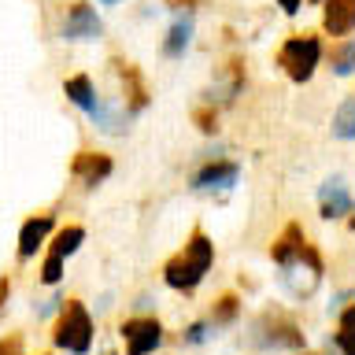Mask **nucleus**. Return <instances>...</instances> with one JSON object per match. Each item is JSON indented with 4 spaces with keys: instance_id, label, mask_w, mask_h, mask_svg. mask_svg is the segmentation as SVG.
I'll return each mask as SVG.
<instances>
[{
    "instance_id": "f257e3e1",
    "label": "nucleus",
    "mask_w": 355,
    "mask_h": 355,
    "mask_svg": "<svg viewBox=\"0 0 355 355\" xmlns=\"http://www.w3.org/2000/svg\"><path fill=\"white\" fill-rule=\"evenodd\" d=\"M244 348L255 352V355H296L307 348V333H304V322H300L288 307L282 304H266L259 307L255 315L248 318L244 326Z\"/></svg>"
},
{
    "instance_id": "f03ea898",
    "label": "nucleus",
    "mask_w": 355,
    "mask_h": 355,
    "mask_svg": "<svg viewBox=\"0 0 355 355\" xmlns=\"http://www.w3.org/2000/svg\"><path fill=\"white\" fill-rule=\"evenodd\" d=\"M215 259H218L215 241H211V233L196 222V226L189 230L185 244L163 263V270H159L163 285L178 296H196L200 285H204V277L215 270Z\"/></svg>"
},
{
    "instance_id": "7ed1b4c3",
    "label": "nucleus",
    "mask_w": 355,
    "mask_h": 355,
    "mask_svg": "<svg viewBox=\"0 0 355 355\" xmlns=\"http://www.w3.org/2000/svg\"><path fill=\"white\" fill-rule=\"evenodd\" d=\"M322 60H326V37L318 30H293L274 52L277 71L293 85H307L322 67Z\"/></svg>"
},
{
    "instance_id": "20e7f679",
    "label": "nucleus",
    "mask_w": 355,
    "mask_h": 355,
    "mask_svg": "<svg viewBox=\"0 0 355 355\" xmlns=\"http://www.w3.org/2000/svg\"><path fill=\"white\" fill-rule=\"evenodd\" d=\"M96 344V322L82 296H67L60 315L52 318V348L63 355H89Z\"/></svg>"
},
{
    "instance_id": "39448f33",
    "label": "nucleus",
    "mask_w": 355,
    "mask_h": 355,
    "mask_svg": "<svg viewBox=\"0 0 355 355\" xmlns=\"http://www.w3.org/2000/svg\"><path fill=\"white\" fill-rule=\"evenodd\" d=\"M274 282L293 304H307V300L322 288V282H326V255H322V248L315 241H307L304 252H300V259L293 266H282V270L274 274Z\"/></svg>"
},
{
    "instance_id": "423d86ee",
    "label": "nucleus",
    "mask_w": 355,
    "mask_h": 355,
    "mask_svg": "<svg viewBox=\"0 0 355 355\" xmlns=\"http://www.w3.org/2000/svg\"><path fill=\"white\" fill-rule=\"evenodd\" d=\"M237 182H241V159H233V155H226L222 148H215L193 166V174H189V193L226 200L233 189H237Z\"/></svg>"
},
{
    "instance_id": "0eeeda50",
    "label": "nucleus",
    "mask_w": 355,
    "mask_h": 355,
    "mask_svg": "<svg viewBox=\"0 0 355 355\" xmlns=\"http://www.w3.org/2000/svg\"><path fill=\"white\" fill-rule=\"evenodd\" d=\"M122 355H159L163 344L171 340L159 315H126L119 322Z\"/></svg>"
},
{
    "instance_id": "6e6552de",
    "label": "nucleus",
    "mask_w": 355,
    "mask_h": 355,
    "mask_svg": "<svg viewBox=\"0 0 355 355\" xmlns=\"http://www.w3.org/2000/svg\"><path fill=\"white\" fill-rule=\"evenodd\" d=\"M244 89H248V71H244V60H241V55H230V60L215 71V82L204 89V100H200V104H211V107L226 111V107H233L241 100Z\"/></svg>"
},
{
    "instance_id": "1a4fd4ad",
    "label": "nucleus",
    "mask_w": 355,
    "mask_h": 355,
    "mask_svg": "<svg viewBox=\"0 0 355 355\" xmlns=\"http://www.w3.org/2000/svg\"><path fill=\"white\" fill-rule=\"evenodd\" d=\"M55 37H63V41H96V37H104V19L96 15V8L89 4V0H71V4H63Z\"/></svg>"
},
{
    "instance_id": "9d476101",
    "label": "nucleus",
    "mask_w": 355,
    "mask_h": 355,
    "mask_svg": "<svg viewBox=\"0 0 355 355\" xmlns=\"http://www.w3.org/2000/svg\"><path fill=\"white\" fill-rule=\"evenodd\" d=\"M111 71H115V78H119V100L130 107V115L137 119L144 107L152 104V93H148V82H144V74H141V67L133 63V60H126V55H111Z\"/></svg>"
},
{
    "instance_id": "9b49d317",
    "label": "nucleus",
    "mask_w": 355,
    "mask_h": 355,
    "mask_svg": "<svg viewBox=\"0 0 355 355\" xmlns=\"http://www.w3.org/2000/svg\"><path fill=\"white\" fill-rule=\"evenodd\" d=\"M60 230V222H55V211H33V215L19 226V244H15V259L19 263H30L33 255H41L49 248L52 233Z\"/></svg>"
},
{
    "instance_id": "f8f14e48",
    "label": "nucleus",
    "mask_w": 355,
    "mask_h": 355,
    "mask_svg": "<svg viewBox=\"0 0 355 355\" xmlns=\"http://www.w3.org/2000/svg\"><path fill=\"white\" fill-rule=\"evenodd\" d=\"M315 200H318V218L322 222H344L348 215H355V193L340 174H329L326 182L318 185Z\"/></svg>"
},
{
    "instance_id": "ddd939ff",
    "label": "nucleus",
    "mask_w": 355,
    "mask_h": 355,
    "mask_svg": "<svg viewBox=\"0 0 355 355\" xmlns=\"http://www.w3.org/2000/svg\"><path fill=\"white\" fill-rule=\"evenodd\" d=\"M115 174V159L100 148H78L74 159H71V178L82 182L85 189H100L107 178Z\"/></svg>"
},
{
    "instance_id": "4468645a",
    "label": "nucleus",
    "mask_w": 355,
    "mask_h": 355,
    "mask_svg": "<svg viewBox=\"0 0 355 355\" xmlns=\"http://www.w3.org/2000/svg\"><path fill=\"white\" fill-rule=\"evenodd\" d=\"M311 237H307V226L300 218H288L285 226H282V233L270 241V263L282 270V266H293L296 259H300V252H304V244H307Z\"/></svg>"
},
{
    "instance_id": "2eb2a0df",
    "label": "nucleus",
    "mask_w": 355,
    "mask_h": 355,
    "mask_svg": "<svg viewBox=\"0 0 355 355\" xmlns=\"http://www.w3.org/2000/svg\"><path fill=\"white\" fill-rule=\"evenodd\" d=\"M318 33L326 41L355 37V0H326V4H322Z\"/></svg>"
},
{
    "instance_id": "dca6fc26",
    "label": "nucleus",
    "mask_w": 355,
    "mask_h": 355,
    "mask_svg": "<svg viewBox=\"0 0 355 355\" xmlns=\"http://www.w3.org/2000/svg\"><path fill=\"white\" fill-rule=\"evenodd\" d=\"M241 315H244V293L241 288H222V293L211 300L204 318H207V326L215 333H226V329H233L241 322Z\"/></svg>"
},
{
    "instance_id": "f3484780",
    "label": "nucleus",
    "mask_w": 355,
    "mask_h": 355,
    "mask_svg": "<svg viewBox=\"0 0 355 355\" xmlns=\"http://www.w3.org/2000/svg\"><path fill=\"white\" fill-rule=\"evenodd\" d=\"M193 30H196L193 11H174L171 26H166V33H163V44H159L163 60H171V63L182 60V55L189 52V44H193Z\"/></svg>"
},
{
    "instance_id": "a211bd4d",
    "label": "nucleus",
    "mask_w": 355,
    "mask_h": 355,
    "mask_svg": "<svg viewBox=\"0 0 355 355\" xmlns=\"http://www.w3.org/2000/svg\"><path fill=\"white\" fill-rule=\"evenodd\" d=\"M333 322H337V329H333V337H326V348L337 355H355V296L333 315Z\"/></svg>"
},
{
    "instance_id": "6ab92c4d",
    "label": "nucleus",
    "mask_w": 355,
    "mask_h": 355,
    "mask_svg": "<svg viewBox=\"0 0 355 355\" xmlns=\"http://www.w3.org/2000/svg\"><path fill=\"white\" fill-rule=\"evenodd\" d=\"M63 93H67V100H71L85 119H93L96 107H100V100H104L96 93V85H93V78H89V74H71L63 82Z\"/></svg>"
},
{
    "instance_id": "aec40b11",
    "label": "nucleus",
    "mask_w": 355,
    "mask_h": 355,
    "mask_svg": "<svg viewBox=\"0 0 355 355\" xmlns=\"http://www.w3.org/2000/svg\"><path fill=\"white\" fill-rule=\"evenodd\" d=\"M333 78H352L355 74V37H340V41H326V60Z\"/></svg>"
},
{
    "instance_id": "412c9836",
    "label": "nucleus",
    "mask_w": 355,
    "mask_h": 355,
    "mask_svg": "<svg viewBox=\"0 0 355 355\" xmlns=\"http://www.w3.org/2000/svg\"><path fill=\"white\" fill-rule=\"evenodd\" d=\"M82 244H85V226H78V222H63V226L52 233V241H49V248H44V252L60 255V259H71Z\"/></svg>"
},
{
    "instance_id": "4be33fe9",
    "label": "nucleus",
    "mask_w": 355,
    "mask_h": 355,
    "mask_svg": "<svg viewBox=\"0 0 355 355\" xmlns=\"http://www.w3.org/2000/svg\"><path fill=\"white\" fill-rule=\"evenodd\" d=\"M329 133L337 141H355V96L337 104V111H333V119H329Z\"/></svg>"
},
{
    "instance_id": "5701e85b",
    "label": "nucleus",
    "mask_w": 355,
    "mask_h": 355,
    "mask_svg": "<svg viewBox=\"0 0 355 355\" xmlns=\"http://www.w3.org/2000/svg\"><path fill=\"white\" fill-rule=\"evenodd\" d=\"M211 337H218V333L207 326V318H193L189 326H182V333L174 337V344L178 348H204Z\"/></svg>"
},
{
    "instance_id": "b1692460",
    "label": "nucleus",
    "mask_w": 355,
    "mask_h": 355,
    "mask_svg": "<svg viewBox=\"0 0 355 355\" xmlns=\"http://www.w3.org/2000/svg\"><path fill=\"white\" fill-rule=\"evenodd\" d=\"M193 126H196V133H204V137H218L222 133V111L211 107V104H196L193 107Z\"/></svg>"
},
{
    "instance_id": "393cba45",
    "label": "nucleus",
    "mask_w": 355,
    "mask_h": 355,
    "mask_svg": "<svg viewBox=\"0 0 355 355\" xmlns=\"http://www.w3.org/2000/svg\"><path fill=\"white\" fill-rule=\"evenodd\" d=\"M63 266H67V259H60V255H52V252H44V263H41L37 282H41L44 288H60V285H63Z\"/></svg>"
},
{
    "instance_id": "a878e982",
    "label": "nucleus",
    "mask_w": 355,
    "mask_h": 355,
    "mask_svg": "<svg viewBox=\"0 0 355 355\" xmlns=\"http://www.w3.org/2000/svg\"><path fill=\"white\" fill-rule=\"evenodd\" d=\"M0 355H26V333L11 329L0 337Z\"/></svg>"
},
{
    "instance_id": "bb28decb",
    "label": "nucleus",
    "mask_w": 355,
    "mask_h": 355,
    "mask_svg": "<svg viewBox=\"0 0 355 355\" xmlns=\"http://www.w3.org/2000/svg\"><path fill=\"white\" fill-rule=\"evenodd\" d=\"M63 288H52V296L49 300H41V304H37V311H33V315H37V318H55V315H60V307H63Z\"/></svg>"
},
{
    "instance_id": "cd10ccee",
    "label": "nucleus",
    "mask_w": 355,
    "mask_h": 355,
    "mask_svg": "<svg viewBox=\"0 0 355 355\" xmlns=\"http://www.w3.org/2000/svg\"><path fill=\"white\" fill-rule=\"evenodd\" d=\"M166 4V11H196L204 0H163Z\"/></svg>"
},
{
    "instance_id": "c85d7f7f",
    "label": "nucleus",
    "mask_w": 355,
    "mask_h": 355,
    "mask_svg": "<svg viewBox=\"0 0 355 355\" xmlns=\"http://www.w3.org/2000/svg\"><path fill=\"white\" fill-rule=\"evenodd\" d=\"M307 4V0H277V8H282V15H288V19H293V15H300V8H304Z\"/></svg>"
},
{
    "instance_id": "c756f323",
    "label": "nucleus",
    "mask_w": 355,
    "mask_h": 355,
    "mask_svg": "<svg viewBox=\"0 0 355 355\" xmlns=\"http://www.w3.org/2000/svg\"><path fill=\"white\" fill-rule=\"evenodd\" d=\"M8 300H11V277L4 274V277H0V311L8 307Z\"/></svg>"
},
{
    "instance_id": "7c9ffc66",
    "label": "nucleus",
    "mask_w": 355,
    "mask_h": 355,
    "mask_svg": "<svg viewBox=\"0 0 355 355\" xmlns=\"http://www.w3.org/2000/svg\"><path fill=\"white\" fill-rule=\"evenodd\" d=\"M296 355H329V352H311V348H304V352H296Z\"/></svg>"
},
{
    "instance_id": "2f4dec72",
    "label": "nucleus",
    "mask_w": 355,
    "mask_h": 355,
    "mask_svg": "<svg viewBox=\"0 0 355 355\" xmlns=\"http://www.w3.org/2000/svg\"><path fill=\"white\" fill-rule=\"evenodd\" d=\"M307 4H315V8H322V4H326V0H307Z\"/></svg>"
},
{
    "instance_id": "473e14b6",
    "label": "nucleus",
    "mask_w": 355,
    "mask_h": 355,
    "mask_svg": "<svg viewBox=\"0 0 355 355\" xmlns=\"http://www.w3.org/2000/svg\"><path fill=\"white\" fill-rule=\"evenodd\" d=\"M100 4H122V0H100Z\"/></svg>"
},
{
    "instance_id": "72a5a7b5",
    "label": "nucleus",
    "mask_w": 355,
    "mask_h": 355,
    "mask_svg": "<svg viewBox=\"0 0 355 355\" xmlns=\"http://www.w3.org/2000/svg\"><path fill=\"white\" fill-rule=\"evenodd\" d=\"M104 355H119V352H115V348H107V352H104Z\"/></svg>"
},
{
    "instance_id": "f704fd0d",
    "label": "nucleus",
    "mask_w": 355,
    "mask_h": 355,
    "mask_svg": "<svg viewBox=\"0 0 355 355\" xmlns=\"http://www.w3.org/2000/svg\"><path fill=\"white\" fill-rule=\"evenodd\" d=\"M37 355H55V352H37Z\"/></svg>"
},
{
    "instance_id": "c9c22d12",
    "label": "nucleus",
    "mask_w": 355,
    "mask_h": 355,
    "mask_svg": "<svg viewBox=\"0 0 355 355\" xmlns=\"http://www.w3.org/2000/svg\"><path fill=\"white\" fill-rule=\"evenodd\" d=\"M352 96H355V93H352Z\"/></svg>"
}]
</instances>
